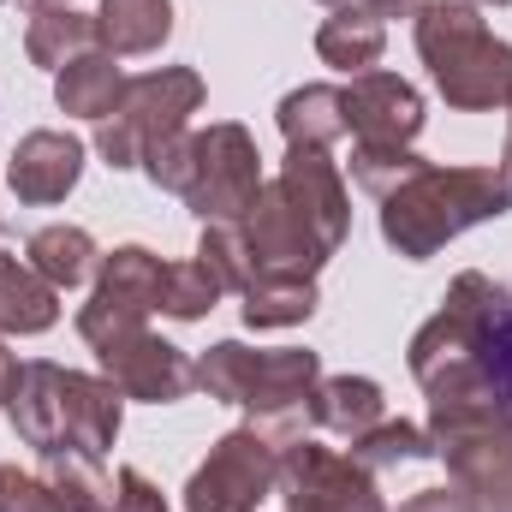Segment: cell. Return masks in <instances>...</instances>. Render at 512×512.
Wrapping results in <instances>:
<instances>
[{"label": "cell", "mask_w": 512, "mask_h": 512, "mask_svg": "<svg viewBox=\"0 0 512 512\" xmlns=\"http://www.w3.org/2000/svg\"><path fill=\"white\" fill-rule=\"evenodd\" d=\"M256 191H262V155H256L251 131L233 120L197 131V167L185 185V209L203 227H239L251 215Z\"/></svg>", "instance_id": "6"}, {"label": "cell", "mask_w": 512, "mask_h": 512, "mask_svg": "<svg viewBox=\"0 0 512 512\" xmlns=\"http://www.w3.org/2000/svg\"><path fill=\"white\" fill-rule=\"evenodd\" d=\"M507 114H512V102H507ZM507 131H512V126H507Z\"/></svg>", "instance_id": "39"}, {"label": "cell", "mask_w": 512, "mask_h": 512, "mask_svg": "<svg viewBox=\"0 0 512 512\" xmlns=\"http://www.w3.org/2000/svg\"><path fill=\"white\" fill-rule=\"evenodd\" d=\"M6 411H12V429L24 435V447L102 459L120 441L126 393L108 376H84V370H60V364L36 358V364H18V387H12Z\"/></svg>", "instance_id": "2"}, {"label": "cell", "mask_w": 512, "mask_h": 512, "mask_svg": "<svg viewBox=\"0 0 512 512\" xmlns=\"http://www.w3.org/2000/svg\"><path fill=\"white\" fill-rule=\"evenodd\" d=\"M54 96H60V108L66 114H78V120H108L114 108H120V96H126V72H120V60L114 54H84V60H72L60 78H54Z\"/></svg>", "instance_id": "21"}, {"label": "cell", "mask_w": 512, "mask_h": 512, "mask_svg": "<svg viewBox=\"0 0 512 512\" xmlns=\"http://www.w3.org/2000/svg\"><path fill=\"white\" fill-rule=\"evenodd\" d=\"M274 185H280V197L292 203V215L322 239V251L334 256L340 245H346L352 197H346V179H340V167L328 161V149H286Z\"/></svg>", "instance_id": "12"}, {"label": "cell", "mask_w": 512, "mask_h": 512, "mask_svg": "<svg viewBox=\"0 0 512 512\" xmlns=\"http://www.w3.org/2000/svg\"><path fill=\"white\" fill-rule=\"evenodd\" d=\"M387 48V24L364 6V0H340L334 6V18H322V30H316V54L328 60V66H340V72H376V60H382Z\"/></svg>", "instance_id": "16"}, {"label": "cell", "mask_w": 512, "mask_h": 512, "mask_svg": "<svg viewBox=\"0 0 512 512\" xmlns=\"http://www.w3.org/2000/svg\"><path fill=\"white\" fill-rule=\"evenodd\" d=\"M96 358H102L108 382L120 387L126 399L173 405V399H185V393L197 387V364H191L179 346H167L161 334H149V328H131V334L102 340V346H96Z\"/></svg>", "instance_id": "11"}, {"label": "cell", "mask_w": 512, "mask_h": 512, "mask_svg": "<svg viewBox=\"0 0 512 512\" xmlns=\"http://www.w3.org/2000/svg\"><path fill=\"white\" fill-rule=\"evenodd\" d=\"M364 6H370V12H376V18L387 24V18H417L429 0H364Z\"/></svg>", "instance_id": "34"}, {"label": "cell", "mask_w": 512, "mask_h": 512, "mask_svg": "<svg viewBox=\"0 0 512 512\" xmlns=\"http://www.w3.org/2000/svg\"><path fill=\"white\" fill-rule=\"evenodd\" d=\"M328 6H340V0H328Z\"/></svg>", "instance_id": "40"}, {"label": "cell", "mask_w": 512, "mask_h": 512, "mask_svg": "<svg viewBox=\"0 0 512 512\" xmlns=\"http://www.w3.org/2000/svg\"><path fill=\"white\" fill-rule=\"evenodd\" d=\"M12 387H18V358L6 352V340H0V405L12 399Z\"/></svg>", "instance_id": "35"}, {"label": "cell", "mask_w": 512, "mask_h": 512, "mask_svg": "<svg viewBox=\"0 0 512 512\" xmlns=\"http://www.w3.org/2000/svg\"><path fill=\"white\" fill-rule=\"evenodd\" d=\"M161 274H167V262L155 251H143V245H120L114 256H102L96 292H90V304L78 310L84 346H102V340H114V334L143 328V316L161 310Z\"/></svg>", "instance_id": "9"}, {"label": "cell", "mask_w": 512, "mask_h": 512, "mask_svg": "<svg viewBox=\"0 0 512 512\" xmlns=\"http://www.w3.org/2000/svg\"><path fill=\"white\" fill-rule=\"evenodd\" d=\"M60 322V292L18 256L0 251V334H42Z\"/></svg>", "instance_id": "19"}, {"label": "cell", "mask_w": 512, "mask_h": 512, "mask_svg": "<svg viewBox=\"0 0 512 512\" xmlns=\"http://www.w3.org/2000/svg\"><path fill=\"white\" fill-rule=\"evenodd\" d=\"M221 298H227V280H221L203 256H191V262H167V274H161V310H167V316L197 322V316H209Z\"/></svg>", "instance_id": "26"}, {"label": "cell", "mask_w": 512, "mask_h": 512, "mask_svg": "<svg viewBox=\"0 0 512 512\" xmlns=\"http://www.w3.org/2000/svg\"><path fill=\"white\" fill-rule=\"evenodd\" d=\"M352 459L370 465V471H387V465H411V459H435V435L417 429V423H393L382 417L370 435L352 441Z\"/></svg>", "instance_id": "28"}, {"label": "cell", "mask_w": 512, "mask_h": 512, "mask_svg": "<svg viewBox=\"0 0 512 512\" xmlns=\"http://www.w3.org/2000/svg\"><path fill=\"white\" fill-rule=\"evenodd\" d=\"M399 512H477V495L459 489V483L453 489H423V495H411Z\"/></svg>", "instance_id": "33"}, {"label": "cell", "mask_w": 512, "mask_h": 512, "mask_svg": "<svg viewBox=\"0 0 512 512\" xmlns=\"http://www.w3.org/2000/svg\"><path fill=\"white\" fill-rule=\"evenodd\" d=\"M197 108H203V78L191 66H161V72L126 78L120 108L96 126V149L108 167H143V155L179 137Z\"/></svg>", "instance_id": "5"}, {"label": "cell", "mask_w": 512, "mask_h": 512, "mask_svg": "<svg viewBox=\"0 0 512 512\" xmlns=\"http://www.w3.org/2000/svg\"><path fill=\"white\" fill-rule=\"evenodd\" d=\"M512 209V191L495 167H423L382 197V239L405 262H429L465 227H483Z\"/></svg>", "instance_id": "3"}, {"label": "cell", "mask_w": 512, "mask_h": 512, "mask_svg": "<svg viewBox=\"0 0 512 512\" xmlns=\"http://www.w3.org/2000/svg\"><path fill=\"white\" fill-rule=\"evenodd\" d=\"M477 512H512V489L507 495H477Z\"/></svg>", "instance_id": "36"}, {"label": "cell", "mask_w": 512, "mask_h": 512, "mask_svg": "<svg viewBox=\"0 0 512 512\" xmlns=\"http://www.w3.org/2000/svg\"><path fill=\"white\" fill-rule=\"evenodd\" d=\"M197 387L209 399L245 405L251 429H262L274 447L304 441L316 423V387H322V358L316 352H251L239 340H221L197 358Z\"/></svg>", "instance_id": "1"}, {"label": "cell", "mask_w": 512, "mask_h": 512, "mask_svg": "<svg viewBox=\"0 0 512 512\" xmlns=\"http://www.w3.org/2000/svg\"><path fill=\"white\" fill-rule=\"evenodd\" d=\"M346 131L358 143H399L411 149V137L423 131V96L393 78V72H358L346 90Z\"/></svg>", "instance_id": "13"}, {"label": "cell", "mask_w": 512, "mask_h": 512, "mask_svg": "<svg viewBox=\"0 0 512 512\" xmlns=\"http://www.w3.org/2000/svg\"><path fill=\"white\" fill-rule=\"evenodd\" d=\"M429 161L423 155H411V149H399V143H352V179L370 191V197H387V191H399L405 179H417Z\"/></svg>", "instance_id": "29"}, {"label": "cell", "mask_w": 512, "mask_h": 512, "mask_svg": "<svg viewBox=\"0 0 512 512\" xmlns=\"http://www.w3.org/2000/svg\"><path fill=\"white\" fill-rule=\"evenodd\" d=\"M417 54L459 114H495L512 102V48L489 36L471 0H429L417 12Z\"/></svg>", "instance_id": "4"}, {"label": "cell", "mask_w": 512, "mask_h": 512, "mask_svg": "<svg viewBox=\"0 0 512 512\" xmlns=\"http://www.w3.org/2000/svg\"><path fill=\"white\" fill-rule=\"evenodd\" d=\"M114 512H167V501H161V489L137 465H120V477H114Z\"/></svg>", "instance_id": "32"}, {"label": "cell", "mask_w": 512, "mask_h": 512, "mask_svg": "<svg viewBox=\"0 0 512 512\" xmlns=\"http://www.w3.org/2000/svg\"><path fill=\"white\" fill-rule=\"evenodd\" d=\"M42 483L66 501V512H114V483L90 453H42Z\"/></svg>", "instance_id": "24"}, {"label": "cell", "mask_w": 512, "mask_h": 512, "mask_svg": "<svg viewBox=\"0 0 512 512\" xmlns=\"http://www.w3.org/2000/svg\"><path fill=\"white\" fill-rule=\"evenodd\" d=\"M0 512H66V501L42 477H30L18 465H0Z\"/></svg>", "instance_id": "31"}, {"label": "cell", "mask_w": 512, "mask_h": 512, "mask_svg": "<svg viewBox=\"0 0 512 512\" xmlns=\"http://www.w3.org/2000/svg\"><path fill=\"white\" fill-rule=\"evenodd\" d=\"M477 370L495 382V393L512 405V292L507 286H489L483 298V316H477V346H471Z\"/></svg>", "instance_id": "25"}, {"label": "cell", "mask_w": 512, "mask_h": 512, "mask_svg": "<svg viewBox=\"0 0 512 512\" xmlns=\"http://www.w3.org/2000/svg\"><path fill=\"white\" fill-rule=\"evenodd\" d=\"M30 268L54 286V292H72V286H84L90 280V268H96V245H90V233L84 227H42V233H30Z\"/></svg>", "instance_id": "23"}, {"label": "cell", "mask_w": 512, "mask_h": 512, "mask_svg": "<svg viewBox=\"0 0 512 512\" xmlns=\"http://www.w3.org/2000/svg\"><path fill=\"white\" fill-rule=\"evenodd\" d=\"M36 6H72V0H36Z\"/></svg>", "instance_id": "37"}, {"label": "cell", "mask_w": 512, "mask_h": 512, "mask_svg": "<svg viewBox=\"0 0 512 512\" xmlns=\"http://www.w3.org/2000/svg\"><path fill=\"white\" fill-rule=\"evenodd\" d=\"M274 489H280L286 512H387L376 471L358 465L352 453L316 447L310 435L280 447V483Z\"/></svg>", "instance_id": "8"}, {"label": "cell", "mask_w": 512, "mask_h": 512, "mask_svg": "<svg viewBox=\"0 0 512 512\" xmlns=\"http://www.w3.org/2000/svg\"><path fill=\"white\" fill-rule=\"evenodd\" d=\"M239 298L251 328H292L316 316V280H251Z\"/></svg>", "instance_id": "27"}, {"label": "cell", "mask_w": 512, "mask_h": 512, "mask_svg": "<svg viewBox=\"0 0 512 512\" xmlns=\"http://www.w3.org/2000/svg\"><path fill=\"white\" fill-rule=\"evenodd\" d=\"M435 459H447V471H453L459 489H471V495H507L512 489V411L477 423V429L447 435Z\"/></svg>", "instance_id": "15"}, {"label": "cell", "mask_w": 512, "mask_h": 512, "mask_svg": "<svg viewBox=\"0 0 512 512\" xmlns=\"http://www.w3.org/2000/svg\"><path fill=\"white\" fill-rule=\"evenodd\" d=\"M96 48V12L78 6H36L30 30H24V54L48 72H66L72 60H84Z\"/></svg>", "instance_id": "18"}, {"label": "cell", "mask_w": 512, "mask_h": 512, "mask_svg": "<svg viewBox=\"0 0 512 512\" xmlns=\"http://www.w3.org/2000/svg\"><path fill=\"white\" fill-rule=\"evenodd\" d=\"M173 36V6L167 0H102L96 12V42L120 54H155Z\"/></svg>", "instance_id": "20"}, {"label": "cell", "mask_w": 512, "mask_h": 512, "mask_svg": "<svg viewBox=\"0 0 512 512\" xmlns=\"http://www.w3.org/2000/svg\"><path fill=\"white\" fill-rule=\"evenodd\" d=\"M382 417H387V399L370 376H322V387H316V423H322L328 435L358 441V435H370Z\"/></svg>", "instance_id": "22"}, {"label": "cell", "mask_w": 512, "mask_h": 512, "mask_svg": "<svg viewBox=\"0 0 512 512\" xmlns=\"http://www.w3.org/2000/svg\"><path fill=\"white\" fill-rule=\"evenodd\" d=\"M78 173H84V143L66 131H30V137H18V149L6 161L18 203H60L78 185Z\"/></svg>", "instance_id": "14"}, {"label": "cell", "mask_w": 512, "mask_h": 512, "mask_svg": "<svg viewBox=\"0 0 512 512\" xmlns=\"http://www.w3.org/2000/svg\"><path fill=\"white\" fill-rule=\"evenodd\" d=\"M239 233H245L256 280H316V268L328 262L322 239L292 215V203L280 197L274 179L256 191V203H251V215L239 221Z\"/></svg>", "instance_id": "10"}, {"label": "cell", "mask_w": 512, "mask_h": 512, "mask_svg": "<svg viewBox=\"0 0 512 512\" xmlns=\"http://www.w3.org/2000/svg\"><path fill=\"white\" fill-rule=\"evenodd\" d=\"M274 120H280L286 149H328V143L346 137V90H334V84H304V90H292V96L280 102Z\"/></svg>", "instance_id": "17"}, {"label": "cell", "mask_w": 512, "mask_h": 512, "mask_svg": "<svg viewBox=\"0 0 512 512\" xmlns=\"http://www.w3.org/2000/svg\"><path fill=\"white\" fill-rule=\"evenodd\" d=\"M471 6H507V0H471Z\"/></svg>", "instance_id": "38"}, {"label": "cell", "mask_w": 512, "mask_h": 512, "mask_svg": "<svg viewBox=\"0 0 512 512\" xmlns=\"http://www.w3.org/2000/svg\"><path fill=\"white\" fill-rule=\"evenodd\" d=\"M191 167H197V131H179V137H167V143H155V149L143 155V173H149L161 191H173V197H185Z\"/></svg>", "instance_id": "30"}, {"label": "cell", "mask_w": 512, "mask_h": 512, "mask_svg": "<svg viewBox=\"0 0 512 512\" xmlns=\"http://www.w3.org/2000/svg\"><path fill=\"white\" fill-rule=\"evenodd\" d=\"M280 483V447L262 429H233L185 483V512H256Z\"/></svg>", "instance_id": "7"}]
</instances>
